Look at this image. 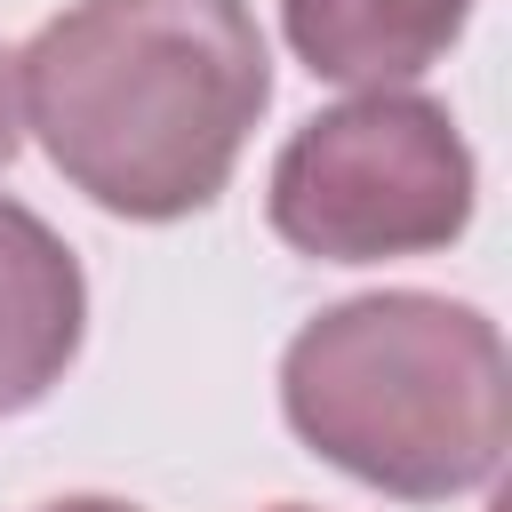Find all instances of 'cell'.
Wrapping results in <instances>:
<instances>
[{"label":"cell","instance_id":"6da1fadb","mask_svg":"<svg viewBox=\"0 0 512 512\" xmlns=\"http://www.w3.org/2000/svg\"><path fill=\"white\" fill-rule=\"evenodd\" d=\"M272 104L248 0H72L16 56V112L72 192L128 224L216 208Z\"/></svg>","mask_w":512,"mask_h":512},{"label":"cell","instance_id":"7a4b0ae2","mask_svg":"<svg viewBox=\"0 0 512 512\" xmlns=\"http://www.w3.org/2000/svg\"><path fill=\"white\" fill-rule=\"evenodd\" d=\"M288 432L400 504H448L496 480L512 440V360L480 304L376 288L312 312L280 352Z\"/></svg>","mask_w":512,"mask_h":512},{"label":"cell","instance_id":"3957f363","mask_svg":"<svg viewBox=\"0 0 512 512\" xmlns=\"http://www.w3.org/2000/svg\"><path fill=\"white\" fill-rule=\"evenodd\" d=\"M480 200L472 144L448 104L416 88H368L312 112L264 184L272 232L312 264H392L464 240Z\"/></svg>","mask_w":512,"mask_h":512},{"label":"cell","instance_id":"277c9868","mask_svg":"<svg viewBox=\"0 0 512 512\" xmlns=\"http://www.w3.org/2000/svg\"><path fill=\"white\" fill-rule=\"evenodd\" d=\"M88 336V280L80 256L0 192V416L40 408Z\"/></svg>","mask_w":512,"mask_h":512},{"label":"cell","instance_id":"5b68a950","mask_svg":"<svg viewBox=\"0 0 512 512\" xmlns=\"http://www.w3.org/2000/svg\"><path fill=\"white\" fill-rule=\"evenodd\" d=\"M472 24V0H280V32L312 80L408 88Z\"/></svg>","mask_w":512,"mask_h":512},{"label":"cell","instance_id":"8992f818","mask_svg":"<svg viewBox=\"0 0 512 512\" xmlns=\"http://www.w3.org/2000/svg\"><path fill=\"white\" fill-rule=\"evenodd\" d=\"M24 144V112H16V56L0 48V160H16Z\"/></svg>","mask_w":512,"mask_h":512},{"label":"cell","instance_id":"52a82bcc","mask_svg":"<svg viewBox=\"0 0 512 512\" xmlns=\"http://www.w3.org/2000/svg\"><path fill=\"white\" fill-rule=\"evenodd\" d=\"M40 512H136V504H120V496H56Z\"/></svg>","mask_w":512,"mask_h":512},{"label":"cell","instance_id":"ba28073f","mask_svg":"<svg viewBox=\"0 0 512 512\" xmlns=\"http://www.w3.org/2000/svg\"><path fill=\"white\" fill-rule=\"evenodd\" d=\"M272 512H304V504H272Z\"/></svg>","mask_w":512,"mask_h":512}]
</instances>
